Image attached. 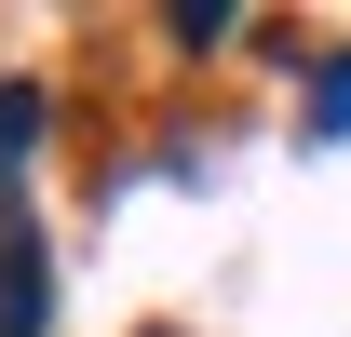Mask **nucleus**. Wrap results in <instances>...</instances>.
I'll use <instances>...</instances> for the list:
<instances>
[{"mask_svg":"<svg viewBox=\"0 0 351 337\" xmlns=\"http://www.w3.org/2000/svg\"><path fill=\"white\" fill-rule=\"evenodd\" d=\"M27 149H41V95L0 82V189H14V162H27Z\"/></svg>","mask_w":351,"mask_h":337,"instance_id":"nucleus-3","label":"nucleus"},{"mask_svg":"<svg viewBox=\"0 0 351 337\" xmlns=\"http://www.w3.org/2000/svg\"><path fill=\"white\" fill-rule=\"evenodd\" d=\"M298 135H311V149H338V135H351V41L311 68V108H298Z\"/></svg>","mask_w":351,"mask_h":337,"instance_id":"nucleus-2","label":"nucleus"},{"mask_svg":"<svg viewBox=\"0 0 351 337\" xmlns=\"http://www.w3.org/2000/svg\"><path fill=\"white\" fill-rule=\"evenodd\" d=\"M149 337H176V324H149Z\"/></svg>","mask_w":351,"mask_h":337,"instance_id":"nucleus-5","label":"nucleus"},{"mask_svg":"<svg viewBox=\"0 0 351 337\" xmlns=\"http://www.w3.org/2000/svg\"><path fill=\"white\" fill-rule=\"evenodd\" d=\"M162 27H176V41H189V54H217V41H230V27H243V14H230V0H176Z\"/></svg>","mask_w":351,"mask_h":337,"instance_id":"nucleus-4","label":"nucleus"},{"mask_svg":"<svg viewBox=\"0 0 351 337\" xmlns=\"http://www.w3.org/2000/svg\"><path fill=\"white\" fill-rule=\"evenodd\" d=\"M54 324V270H41V229H27V203L0 189V337H41Z\"/></svg>","mask_w":351,"mask_h":337,"instance_id":"nucleus-1","label":"nucleus"}]
</instances>
